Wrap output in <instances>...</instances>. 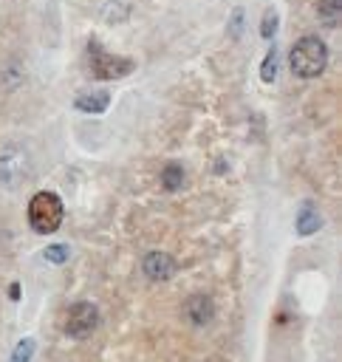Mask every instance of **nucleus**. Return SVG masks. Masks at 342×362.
Masks as SVG:
<instances>
[{"instance_id": "obj_1", "label": "nucleus", "mask_w": 342, "mask_h": 362, "mask_svg": "<svg viewBox=\"0 0 342 362\" xmlns=\"http://www.w3.org/2000/svg\"><path fill=\"white\" fill-rule=\"evenodd\" d=\"M288 65H291V74L300 76V79H314L325 71L328 65V48L319 37H302L291 45V54H288Z\"/></svg>"}, {"instance_id": "obj_2", "label": "nucleus", "mask_w": 342, "mask_h": 362, "mask_svg": "<svg viewBox=\"0 0 342 362\" xmlns=\"http://www.w3.org/2000/svg\"><path fill=\"white\" fill-rule=\"evenodd\" d=\"M62 215H65V209H62V201H59L57 192H45L42 189L28 201V223H31V229L37 235L57 232L59 223H62Z\"/></svg>"}, {"instance_id": "obj_3", "label": "nucleus", "mask_w": 342, "mask_h": 362, "mask_svg": "<svg viewBox=\"0 0 342 362\" xmlns=\"http://www.w3.org/2000/svg\"><path fill=\"white\" fill-rule=\"evenodd\" d=\"M31 173V158L28 150L17 141H3L0 144V184L6 189H17Z\"/></svg>"}, {"instance_id": "obj_4", "label": "nucleus", "mask_w": 342, "mask_h": 362, "mask_svg": "<svg viewBox=\"0 0 342 362\" xmlns=\"http://www.w3.org/2000/svg\"><path fill=\"white\" fill-rule=\"evenodd\" d=\"M88 65H90V74L96 79H122L133 71V59L113 57V54L102 51L99 42H88Z\"/></svg>"}, {"instance_id": "obj_5", "label": "nucleus", "mask_w": 342, "mask_h": 362, "mask_svg": "<svg viewBox=\"0 0 342 362\" xmlns=\"http://www.w3.org/2000/svg\"><path fill=\"white\" fill-rule=\"evenodd\" d=\"M99 325V311L93 303H73L65 314V334L73 339H85L96 331Z\"/></svg>"}, {"instance_id": "obj_6", "label": "nucleus", "mask_w": 342, "mask_h": 362, "mask_svg": "<svg viewBox=\"0 0 342 362\" xmlns=\"http://www.w3.org/2000/svg\"><path fill=\"white\" fill-rule=\"evenodd\" d=\"M141 269L150 280H170L175 272V260L167 252H150V255H144Z\"/></svg>"}, {"instance_id": "obj_7", "label": "nucleus", "mask_w": 342, "mask_h": 362, "mask_svg": "<svg viewBox=\"0 0 342 362\" xmlns=\"http://www.w3.org/2000/svg\"><path fill=\"white\" fill-rule=\"evenodd\" d=\"M184 314H187V320H189L192 325L204 328V325L212 322V317H215V305H212V300H209L206 294H192V297L187 300V305H184Z\"/></svg>"}, {"instance_id": "obj_8", "label": "nucleus", "mask_w": 342, "mask_h": 362, "mask_svg": "<svg viewBox=\"0 0 342 362\" xmlns=\"http://www.w3.org/2000/svg\"><path fill=\"white\" fill-rule=\"evenodd\" d=\"M110 105V93L107 90H90V93H79L76 96V107L85 113H102Z\"/></svg>"}, {"instance_id": "obj_9", "label": "nucleus", "mask_w": 342, "mask_h": 362, "mask_svg": "<svg viewBox=\"0 0 342 362\" xmlns=\"http://www.w3.org/2000/svg\"><path fill=\"white\" fill-rule=\"evenodd\" d=\"M319 212L311 206V204H305L302 209H300V215H297V232L300 235H314L317 229H319Z\"/></svg>"}, {"instance_id": "obj_10", "label": "nucleus", "mask_w": 342, "mask_h": 362, "mask_svg": "<svg viewBox=\"0 0 342 362\" xmlns=\"http://www.w3.org/2000/svg\"><path fill=\"white\" fill-rule=\"evenodd\" d=\"M317 17L325 28H334L339 23V0H319L317 3Z\"/></svg>"}, {"instance_id": "obj_11", "label": "nucleus", "mask_w": 342, "mask_h": 362, "mask_svg": "<svg viewBox=\"0 0 342 362\" xmlns=\"http://www.w3.org/2000/svg\"><path fill=\"white\" fill-rule=\"evenodd\" d=\"M23 79H25V71H23L17 62H8V65L0 71V88H3V90H14Z\"/></svg>"}, {"instance_id": "obj_12", "label": "nucleus", "mask_w": 342, "mask_h": 362, "mask_svg": "<svg viewBox=\"0 0 342 362\" xmlns=\"http://www.w3.org/2000/svg\"><path fill=\"white\" fill-rule=\"evenodd\" d=\"M161 184H164V189L175 192L184 184V167L181 164H167L164 173H161Z\"/></svg>"}, {"instance_id": "obj_13", "label": "nucleus", "mask_w": 342, "mask_h": 362, "mask_svg": "<svg viewBox=\"0 0 342 362\" xmlns=\"http://www.w3.org/2000/svg\"><path fill=\"white\" fill-rule=\"evenodd\" d=\"M260 76H263V82H274V76H277V51L274 48L266 54L263 68H260Z\"/></svg>"}, {"instance_id": "obj_14", "label": "nucleus", "mask_w": 342, "mask_h": 362, "mask_svg": "<svg viewBox=\"0 0 342 362\" xmlns=\"http://www.w3.org/2000/svg\"><path fill=\"white\" fill-rule=\"evenodd\" d=\"M42 255H45V260H48V263H57V266H59V263H65V260H68V246L54 243V246H48Z\"/></svg>"}, {"instance_id": "obj_15", "label": "nucleus", "mask_w": 342, "mask_h": 362, "mask_svg": "<svg viewBox=\"0 0 342 362\" xmlns=\"http://www.w3.org/2000/svg\"><path fill=\"white\" fill-rule=\"evenodd\" d=\"M274 28H277V14L269 8L266 14H263V28H260V34L266 37V40H271V34H274Z\"/></svg>"}, {"instance_id": "obj_16", "label": "nucleus", "mask_w": 342, "mask_h": 362, "mask_svg": "<svg viewBox=\"0 0 342 362\" xmlns=\"http://www.w3.org/2000/svg\"><path fill=\"white\" fill-rule=\"evenodd\" d=\"M31 351H34V342H31V339L20 342V348H17V354H14V362H25V359L31 356Z\"/></svg>"}, {"instance_id": "obj_17", "label": "nucleus", "mask_w": 342, "mask_h": 362, "mask_svg": "<svg viewBox=\"0 0 342 362\" xmlns=\"http://www.w3.org/2000/svg\"><path fill=\"white\" fill-rule=\"evenodd\" d=\"M240 14H243V11L237 8V11H235V17H232V37H237V28H240Z\"/></svg>"}, {"instance_id": "obj_18", "label": "nucleus", "mask_w": 342, "mask_h": 362, "mask_svg": "<svg viewBox=\"0 0 342 362\" xmlns=\"http://www.w3.org/2000/svg\"><path fill=\"white\" fill-rule=\"evenodd\" d=\"M8 294H11V300H17V294H20V286H17V283H11V288H8Z\"/></svg>"}]
</instances>
